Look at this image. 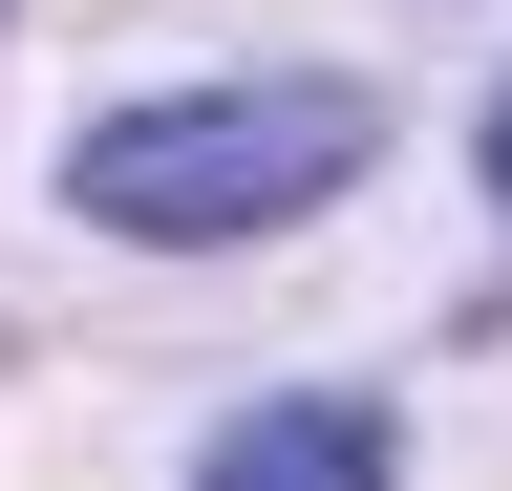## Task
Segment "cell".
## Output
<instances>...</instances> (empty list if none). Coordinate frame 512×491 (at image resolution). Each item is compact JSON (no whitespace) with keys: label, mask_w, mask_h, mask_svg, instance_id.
I'll return each instance as SVG.
<instances>
[{"label":"cell","mask_w":512,"mask_h":491,"mask_svg":"<svg viewBox=\"0 0 512 491\" xmlns=\"http://www.w3.org/2000/svg\"><path fill=\"white\" fill-rule=\"evenodd\" d=\"M491 193H512V107H491Z\"/></svg>","instance_id":"obj_3"},{"label":"cell","mask_w":512,"mask_h":491,"mask_svg":"<svg viewBox=\"0 0 512 491\" xmlns=\"http://www.w3.org/2000/svg\"><path fill=\"white\" fill-rule=\"evenodd\" d=\"M363 171V86H171V107H107L64 150V193L107 235H256V214H320Z\"/></svg>","instance_id":"obj_1"},{"label":"cell","mask_w":512,"mask_h":491,"mask_svg":"<svg viewBox=\"0 0 512 491\" xmlns=\"http://www.w3.org/2000/svg\"><path fill=\"white\" fill-rule=\"evenodd\" d=\"M214 491H384V427L363 406H256L214 449Z\"/></svg>","instance_id":"obj_2"}]
</instances>
